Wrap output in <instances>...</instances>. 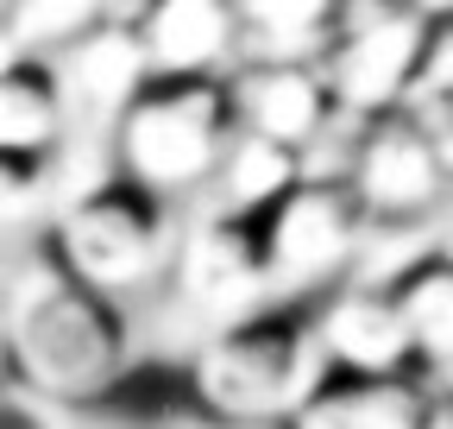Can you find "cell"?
Masks as SVG:
<instances>
[{"label":"cell","instance_id":"obj_16","mask_svg":"<svg viewBox=\"0 0 453 429\" xmlns=\"http://www.w3.org/2000/svg\"><path fill=\"white\" fill-rule=\"evenodd\" d=\"M434 392L422 379H347V372H321V386L296 404L283 429H428Z\"/></svg>","mask_w":453,"mask_h":429},{"label":"cell","instance_id":"obj_2","mask_svg":"<svg viewBox=\"0 0 453 429\" xmlns=\"http://www.w3.org/2000/svg\"><path fill=\"white\" fill-rule=\"evenodd\" d=\"M321 386L309 303H265L226 329H208L183 360L189 410L214 429H283Z\"/></svg>","mask_w":453,"mask_h":429},{"label":"cell","instance_id":"obj_5","mask_svg":"<svg viewBox=\"0 0 453 429\" xmlns=\"http://www.w3.org/2000/svg\"><path fill=\"white\" fill-rule=\"evenodd\" d=\"M441 26H447L441 7H340V38L321 64L334 114L359 127L410 107L434 64Z\"/></svg>","mask_w":453,"mask_h":429},{"label":"cell","instance_id":"obj_15","mask_svg":"<svg viewBox=\"0 0 453 429\" xmlns=\"http://www.w3.org/2000/svg\"><path fill=\"white\" fill-rule=\"evenodd\" d=\"M64 70L70 107L76 114H95L101 127H113V114L145 89V58H139V38L127 26V13H101L95 32H82L64 58H50Z\"/></svg>","mask_w":453,"mask_h":429},{"label":"cell","instance_id":"obj_14","mask_svg":"<svg viewBox=\"0 0 453 429\" xmlns=\"http://www.w3.org/2000/svg\"><path fill=\"white\" fill-rule=\"evenodd\" d=\"M70 89L50 58H19L0 70V152L32 158V165H57V152L70 139Z\"/></svg>","mask_w":453,"mask_h":429},{"label":"cell","instance_id":"obj_9","mask_svg":"<svg viewBox=\"0 0 453 429\" xmlns=\"http://www.w3.org/2000/svg\"><path fill=\"white\" fill-rule=\"evenodd\" d=\"M309 335H315L321 372H347V379H403L410 372V341L384 278L353 272L334 291H321L309 303Z\"/></svg>","mask_w":453,"mask_h":429},{"label":"cell","instance_id":"obj_13","mask_svg":"<svg viewBox=\"0 0 453 429\" xmlns=\"http://www.w3.org/2000/svg\"><path fill=\"white\" fill-rule=\"evenodd\" d=\"M340 38V0H246L234 7V64L321 70Z\"/></svg>","mask_w":453,"mask_h":429},{"label":"cell","instance_id":"obj_17","mask_svg":"<svg viewBox=\"0 0 453 429\" xmlns=\"http://www.w3.org/2000/svg\"><path fill=\"white\" fill-rule=\"evenodd\" d=\"M303 177H309V165H303L296 152H277L265 139L234 133V145L220 152V165L208 177V196H214L208 208L214 214H240V222H258V214H271Z\"/></svg>","mask_w":453,"mask_h":429},{"label":"cell","instance_id":"obj_10","mask_svg":"<svg viewBox=\"0 0 453 429\" xmlns=\"http://www.w3.org/2000/svg\"><path fill=\"white\" fill-rule=\"evenodd\" d=\"M226 107H234V133L265 139L277 152H296L309 165V152L340 127L334 95L321 70L296 64H234L226 70Z\"/></svg>","mask_w":453,"mask_h":429},{"label":"cell","instance_id":"obj_4","mask_svg":"<svg viewBox=\"0 0 453 429\" xmlns=\"http://www.w3.org/2000/svg\"><path fill=\"white\" fill-rule=\"evenodd\" d=\"M107 145L113 171L164 202L208 190L220 152L234 145L226 76H145V89L113 114Z\"/></svg>","mask_w":453,"mask_h":429},{"label":"cell","instance_id":"obj_8","mask_svg":"<svg viewBox=\"0 0 453 429\" xmlns=\"http://www.w3.org/2000/svg\"><path fill=\"white\" fill-rule=\"evenodd\" d=\"M170 303H177L189 322L208 329H226L252 309L271 303V272H265V240L258 222H240V214H202V222L183 228L177 259H170Z\"/></svg>","mask_w":453,"mask_h":429},{"label":"cell","instance_id":"obj_12","mask_svg":"<svg viewBox=\"0 0 453 429\" xmlns=\"http://www.w3.org/2000/svg\"><path fill=\"white\" fill-rule=\"evenodd\" d=\"M396 322L410 341V372L416 379L453 386V253H416L410 265H396L384 278Z\"/></svg>","mask_w":453,"mask_h":429},{"label":"cell","instance_id":"obj_6","mask_svg":"<svg viewBox=\"0 0 453 429\" xmlns=\"http://www.w3.org/2000/svg\"><path fill=\"white\" fill-rule=\"evenodd\" d=\"M365 234L372 228H365L359 202L347 196V183L334 171H309L271 214H258L271 303H315L340 278H353Z\"/></svg>","mask_w":453,"mask_h":429},{"label":"cell","instance_id":"obj_19","mask_svg":"<svg viewBox=\"0 0 453 429\" xmlns=\"http://www.w3.org/2000/svg\"><path fill=\"white\" fill-rule=\"evenodd\" d=\"M0 429H76V410L50 404L13 379H0Z\"/></svg>","mask_w":453,"mask_h":429},{"label":"cell","instance_id":"obj_20","mask_svg":"<svg viewBox=\"0 0 453 429\" xmlns=\"http://www.w3.org/2000/svg\"><path fill=\"white\" fill-rule=\"evenodd\" d=\"M26 51H19V26H13V0H0V70L19 64Z\"/></svg>","mask_w":453,"mask_h":429},{"label":"cell","instance_id":"obj_7","mask_svg":"<svg viewBox=\"0 0 453 429\" xmlns=\"http://www.w3.org/2000/svg\"><path fill=\"white\" fill-rule=\"evenodd\" d=\"M334 177L359 202L365 228H416L453 196V177L441 165V152L428 145V133H422V121L410 107L359 121L347 133V158H340Z\"/></svg>","mask_w":453,"mask_h":429},{"label":"cell","instance_id":"obj_18","mask_svg":"<svg viewBox=\"0 0 453 429\" xmlns=\"http://www.w3.org/2000/svg\"><path fill=\"white\" fill-rule=\"evenodd\" d=\"M50 190H57V165H32V158H7V152H0V228L38 214Z\"/></svg>","mask_w":453,"mask_h":429},{"label":"cell","instance_id":"obj_21","mask_svg":"<svg viewBox=\"0 0 453 429\" xmlns=\"http://www.w3.org/2000/svg\"><path fill=\"white\" fill-rule=\"evenodd\" d=\"M428 429H453V392H441V398L428 404Z\"/></svg>","mask_w":453,"mask_h":429},{"label":"cell","instance_id":"obj_11","mask_svg":"<svg viewBox=\"0 0 453 429\" xmlns=\"http://www.w3.org/2000/svg\"><path fill=\"white\" fill-rule=\"evenodd\" d=\"M145 76H226L234 70V0H151L127 13Z\"/></svg>","mask_w":453,"mask_h":429},{"label":"cell","instance_id":"obj_1","mask_svg":"<svg viewBox=\"0 0 453 429\" xmlns=\"http://www.w3.org/2000/svg\"><path fill=\"white\" fill-rule=\"evenodd\" d=\"M0 366L13 386L64 410H88L133 366L127 303L88 291L44 246H32L0 285Z\"/></svg>","mask_w":453,"mask_h":429},{"label":"cell","instance_id":"obj_3","mask_svg":"<svg viewBox=\"0 0 453 429\" xmlns=\"http://www.w3.org/2000/svg\"><path fill=\"white\" fill-rule=\"evenodd\" d=\"M177 240H183L177 202H164V196L127 183L120 171H107V177L64 196V208L44 222L38 246L88 291L127 303V297L164 285L170 259H177Z\"/></svg>","mask_w":453,"mask_h":429},{"label":"cell","instance_id":"obj_22","mask_svg":"<svg viewBox=\"0 0 453 429\" xmlns=\"http://www.w3.org/2000/svg\"><path fill=\"white\" fill-rule=\"evenodd\" d=\"M0 379H7V366H0Z\"/></svg>","mask_w":453,"mask_h":429}]
</instances>
